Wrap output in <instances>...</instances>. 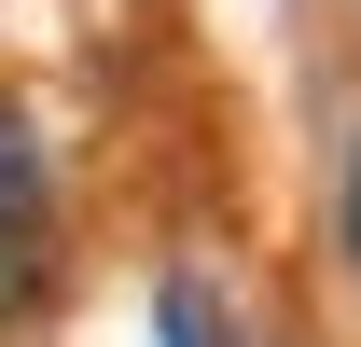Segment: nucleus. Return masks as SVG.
Segmentation results:
<instances>
[{"label": "nucleus", "mask_w": 361, "mask_h": 347, "mask_svg": "<svg viewBox=\"0 0 361 347\" xmlns=\"http://www.w3.org/2000/svg\"><path fill=\"white\" fill-rule=\"evenodd\" d=\"M56 292V167H42V126L0 97V319H28Z\"/></svg>", "instance_id": "1"}, {"label": "nucleus", "mask_w": 361, "mask_h": 347, "mask_svg": "<svg viewBox=\"0 0 361 347\" xmlns=\"http://www.w3.org/2000/svg\"><path fill=\"white\" fill-rule=\"evenodd\" d=\"M153 334H167V347H236V319H223V292H209V278L180 264L167 292H153Z\"/></svg>", "instance_id": "2"}, {"label": "nucleus", "mask_w": 361, "mask_h": 347, "mask_svg": "<svg viewBox=\"0 0 361 347\" xmlns=\"http://www.w3.org/2000/svg\"><path fill=\"white\" fill-rule=\"evenodd\" d=\"M334 250L361 264V153H348V209H334Z\"/></svg>", "instance_id": "3"}]
</instances>
